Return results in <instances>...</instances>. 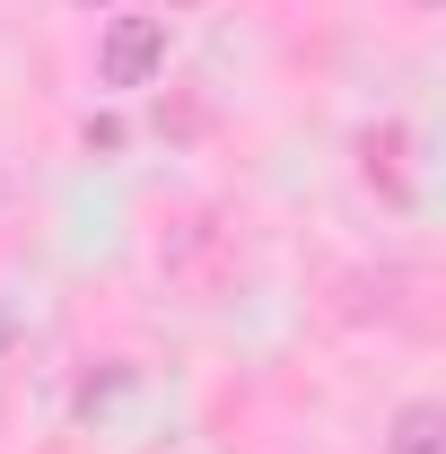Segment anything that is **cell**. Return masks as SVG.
Wrapping results in <instances>:
<instances>
[{
    "mask_svg": "<svg viewBox=\"0 0 446 454\" xmlns=\"http://www.w3.org/2000/svg\"><path fill=\"white\" fill-rule=\"evenodd\" d=\"M167 70V18H106L97 35V88H149Z\"/></svg>",
    "mask_w": 446,
    "mask_h": 454,
    "instance_id": "6da1fadb",
    "label": "cell"
},
{
    "mask_svg": "<svg viewBox=\"0 0 446 454\" xmlns=\"http://www.w3.org/2000/svg\"><path fill=\"white\" fill-rule=\"evenodd\" d=\"M411 149H420V140H411V122H377V131H359V175H368V184L386 192L394 210H411V201H420Z\"/></svg>",
    "mask_w": 446,
    "mask_h": 454,
    "instance_id": "7a4b0ae2",
    "label": "cell"
},
{
    "mask_svg": "<svg viewBox=\"0 0 446 454\" xmlns=\"http://www.w3.org/2000/svg\"><path fill=\"white\" fill-rule=\"evenodd\" d=\"M386 454H446V411L429 394L402 402V411L386 419Z\"/></svg>",
    "mask_w": 446,
    "mask_h": 454,
    "instance_id": "3957f363",
    "label": "cell"
},
{
    "mask_svg": "<svg viewBox=\"0 0 446 454\" xmlns=\"http://www.w3.org/2000/svg\"><path fill=\"white\" fill-rule=\"evenodd\" d=\"M411 9H446V0H411Z\"/></svg>",
    "mask_w": 446,
    "mask_h": 454,
    "instance_id": "277c9868",
    "label": "cell"
},
{
    "mask_svg": "<svg viewBox=\"0 0 446 454\" xmlns=\"http://www.w3.org/2000/svg\"><path fill=\"white\" fill-rule=\"evenodd\" d=\"M79 9H114V0H79Z\"/></svg>",
    "mask_w": 446,
    "mask_h": 454,
    "instance_id": "5b68a950",
    "label": "cell"
}]
</instances>
